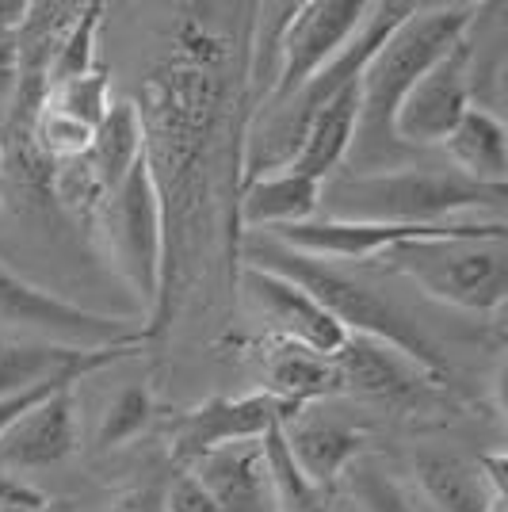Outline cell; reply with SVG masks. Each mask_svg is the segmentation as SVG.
Listing matches in <instances>:
<instances>
[{"label":"cell","instance_id":"obj_1","mask_svg":"<svg viewBox=\"0 0 508 512\" xmlns=\"http://www.w3.org/2000/svg\"><path fill=\"white\" fill-rule=\"evenodd\" d=\"M253 8L188 4L176 12L169 54L142 81L134 100L146 130V165L165 214V287L149 337L176 318L188 268H199L214 234V188L226 134H245V54Z\"/></svg>","mask_w":508,"mask_h":512},{"label":"cell","instance_id":"obj_2","mask_svg":"<svg viewBox=\"0 0 508 512\" xmlns=\"http://www.w3.org/2000/svg\"><path fill=\"white\" fill-rule=\"evenodd\" d=\"M486 8L478 4H417L375 50V58L360 73V115L356 138L348 150L352 172L398 169L394 157L402 146L394 142V115L405 92L421 81L432 62H440L455 43H463L470 27Z\"/></svg>","mask_w":508,"mask_h":512},{"label":"cell","instance_id":"obj_3","mask_svg":"<svg viewBox=\"0 0 508 512\" xmlns=\"http://www.w3.org/2000/svg\"><path fill=\"white\" fill-rule=\"evenodd\" d=\"M237 253H241V264H256V268H268V272H279L291 283H298L310 299H318L333 314V321L348 337L390 344V348H398L402 356H409L417 367H424L436 379L451 375L444 352L428 341V333L405 314L398 302L379 295L371 283H360L356 276L340 272L337 264H329V260L295 253V249L272 241L268 234H249L237 245Z\"/></svg>","mask_w":508,"mask_h":512},{"label":"cell","instance_id":"obj_4","mask_svg":"<svg viewBox=\"0 0 508 512\" xmlns=\"http://www.w3.org/2000/svg\"><path fill=\"white\" fill-rule=\"evenodd\" d=\"M505 192L478 188L451 169L405 165L382 172H337L321 184L325 218L344 222H386V226H444L463 222L459 214L493 211L501 218Z\"/></svg>","mask_w":508,"mask_h":512},{"label":"cell","instance_id":"obj_5","mask_svg":"<svg viewBox=\"0 0 508 512\" xmlns=\"http://www.w3.org/2000/svg\"><path fill=\"white\" fill-rule=\"evenodd\" d=\"M382 268L413 279L428 299L463 314H497L508 295V234L505 218L486 230L444 241H413L379 256Z\"/></svg>","mask_w":508,"mask_h":512},{"label":"cell","instance_id":"obj_6","mask_svg":"<svg viewBox=\"0 0 508 512\" xmlns=\"http://www.w3.org/2000/svg\"><path fill=\"white\" fill-rule=\"evenodd\" d=\"M104 222L107 234H111L115 264L153 321L157 302H161V287H165V214H161V195H157L146 157L111 192L104 207Z\"/></svg>","mask_w":508,"mask_h":512},{"label":"cell","instance_id":"obj_7","mask_svg":"<svg viewBox=\"0 0 508 512\" xmlns=\"http://www.w3.org/2000/svg\"><path fill=\"white\" fill-rule=\"evenodd\" d=\"M0 321L35 333V341L65 344V348H142L149 341V329L58 299L16 276L4 260H0Z\"/></svg>","mask_w":508,"mask_h":512},{"label":"cell","instance_id":"obj_8","mask_svg":"<svg viewBox=\"0 0 508 512\" xmlns=\"http://www.w3.org/2000/svg\"><path fill=\"white\" fill-rule=\"evenodd\" d=\"M363 16H367V0H302V4H295L291 20L283 27V39H279L276 85L256 115L276 111L287 100H295L298 92L348 46V39L360 31Z\"/></svg>","mask_w":508,"mask_h":512},{"label":"cell","instance_id":"obj_9","mask_svg":"<svg viewBox=\"0 0 508 512\" xmlns=\"http://www.w3.org/2000/svg\"><path fill=\"white\" fill-rule=\"evenodd\" d=\"M474 27L463 43H455L440 62L428 65L421 81L405 92L394 115V142L402 150L444 146L455 123L474 107L470 104L474 100Z\"/></svg>","mask_w":508,"mask_h":512},{"label":"cell","instance_id":"obj_10","mask_svg":"<svg viewBox=\"0 0 508 512\" xmlns=\"http://www.w3.org/2000/svg\"><path fill=\"white\" fill-rule=\"evenodd\" d=\"M237 283H241L249 306L268 321L276 341L298 344V348L325 356V360H333L340 352V344L348 341V333L333 321V314L287 276L256 268V264H241Z\"/></svg>","mask_w":508,"mask_h":512},{"label":"cell","instance_id":"obj_11","mask_svg":"<svg viewBox=\"0 0 508 512\" xmlns=\"http://www.w3.org/2000/svg\"><path fill=\"white\" fill-rule=\"evenodd\" d=\"M283 421H287V409L264 390H249L237 398H222V394L207 398L172 425V463L191 467L214 448L241 444V440H264V432Z\"/></svg>","mask_w":508,"mask_h":512},{"label":"cell","instance_id":"obj_12","mask_svg":"<svg viewBox=\"0 0 508 512\" xmlns=\"http://www.w3.org/2000/svg\"><path fill=\"white\" fill-rule=\"evenodd\" d=\"M279 428H283V440H287L295 467L325 493L337 486L356 459H363V451L371 444L367 428L325 409L321 402L298 409L295 417L283 421Z\"/></svg>","mask_w":508,"mask_h":512},{"label":"cell","instance_id":"obj_13","mask_svg":"<svg viewBox=\"0 0 508 512\" xmlns=\"http://www.w3.org/2000/svg\"><path fill=\"white\" fill-rule=\"evenodd\" d=\"M333 371H337L340 394H356V398H375V402H390V406H405V402H421L432 390L436 375H428L424 367L402 356L398 348L367 337H348L333 356Z\"/></svg>","mask_w":508,"mask_h":512},{"label":"cell","instance_id":"obj_14","mask_svg":"<svg viewBox=\"0 0 508 512\" xmlns=\"http://www.w3.org/2000/svg\"><path fill=\"white\" fill-rule=\"evenodd\" d=\"M77 448H81L77 386H69L46 398L43 406H35L0 436V470L20 474V470L58 467Z\"/></svg>","mask_w":508,"mask_h":512},{"label":"cell","instance_id":"obj_15","mask_svg":"<svg viewBox=\"0 0 508 512\" xmlns=\"http://www.w3.org/2000/svg\"><path fill=\"white\" fill-rule=\"evenodd\" d=\"M188 470L207 486L222 512H279L264 440L214 448L203 459H195Z\"/></svg>","mask_w":508,"mask_h":512},{"label":"cell","instance_id":"obj_16","mask_svg":"<svg viewBox=\"0 0 508 512\" xmlns=\"http://www.w3.org/2000/svg\"><path fill=\"white\" fill-rule=\"evenodd\" d=\"M142 348H65L50 341H0V394H20L50 379H85L130 360Z\"/></svg>","mask_w":508,"mask_h":512},{"label":"cell","instance_id":"obj_17","mask_svg":"<svg viewBox=\"0 0 508 512\" xmlns=\"http://www.w3.org/2000/svg\"><path fill=\"white\" fill-rule=\"evenodd\" d=\"M237 222L249 230H283V226H298L310 222L321 211V180L302 176L295 169L260 176L253 184H245L237 199Z\"/></svg>","mask_w":508,"mask_h":512},{"label":"cell","instance_id":"obj_18","mask_svg":"<svg viewBox=\"0 0 508 512\" xmlns=\"http://www.w3.org/2000/svg\"><path fill=\"white\" fill-rule=\"evenodd\" d=\"M444 153L463 180L493 192H508V130L489 107H470L444 138Z\"/></svg>","mask_w":508,"mask_h":512},{"label":"cell","instance_id":"obj_19","mask_svg":"<svg viewBox=\"0 0 508 512\" xmlns=\"http://www.w3.org/2000/svg\"><path fill=\"white\" fill-rule=\"evenodd\" d=\"M264 394H272L287 409V421H291L298 409L318 406L325 398L340 394L333 360L272 337L264 352Z\"/></svg>","mask_w":508,"mask_h":512},{"label":"cell","instance_id":"obj_20","mask_svg":"<svg viewBox=\"0 0 508 512\" xmlns=\"http://www.w3.org/2000/svg\"><path fill=\"white\" fill-rule=\"evenodd\" d=\"M356 115H360V81L340 88L337 96L310 119L291 169L302 176H314L321 184L329 176H337V169L348 161L352 138H356Z\"/></svg>","mask_w":508,"mask_h":512},{"label":"cell","instance_id":"obj_21","mask_svg":"<svg viewBox=\"0 0 508 512\" xmlns=\"http://www.w3.org/2000/svg\"><path fill=\"white\" fill-rule=\"evenodd\" d=\"M424 497L440 512H501L505 497L489 490L478 463L451 451H421L413 459Z\"/></svg>","mask_w":508,"mask_h":512},{"label":"cell","instance_id":"obj_22","mask_svg":"<svg viewBox=\"0 0 508 512\" xmlns=\"http://www.w3.org/2000/svg\"><path fill=\"white\" fill-rule=\"evenodd\" d=\"M142 157H146V130H142L138 107H134V100H111L107 115L92 134L88 165L96 169L107 192H115Z\"/></svg>","mask_w":508,"mask_h":512},{"label":"cell","instance_id":"obj_23","mask_svg":"<svg viewBox=\"0 0 508 512\" xmlns=\"http://www.w3.org/2000/svg\"><path fill=\"white\" fill-rule=\"evenodd\" d=\"M264 455H268V470H272V490H276L279 512H333L329 509V493L318 490L302 470L295 467L283 428L272 425L264 432Z\"/></svg>","mask_w":508,"mask_h":512},{"label":"cell","instance_id":"obj_24","mask_svg":"<svg viewBox=\"0 0 508 512\" xmlns=\"http://www.w3.org/2000/svg\"><path fill=\"white\" fill-rule=\"evenodd\" d=\"M100 23H104V4L92 0V4H81L73 23L65 27L62 43L50 58V73H46V85L58 88L65 81H77L85 77L88 69L96 65V39H100Z\"/></svg>","mask_w":508,"mask_h":512},{"label":"cell","instance_id":"obj_25","mask_svg":"<svg viewBox=\"0 0 508 512\" xmlns=\"http://www.w3.org/2000/svg\"><path fill=\"white\" fill-rule=\"evenodd\" d=\"M153 421V390L146 383L123 386L111 402H107L100 428H96V448H123L134 436H142Z\"/></svg>","mask_w":508,"mask_h":512},{"label":"cell","instance_id":"obj_26","mask_svg":"<svg viewBox=\"0 0 508 512\" xmlns=\"http://www.w3.org/2000/svg\"><path fill=\"white\" fill-rule=\"evenodd\" d=\"M46 104L58 107L62 115H69V119H77V123H85V127L96 130L100 119L107 115V107H111V69L96 62L85 77L50 88V92H46Z\"/></svg>","mask_w":508,"mask_h":512},{"label":"cell","instance_id":"obj_27","mask_svg":"<svg viewBox=\"0 0 508 512\" xmlns=\"http://www.w3.org/2000/svg\"><path fill=\"white\" fill-rule=\"evenodd\" d=\"M50 199H58L73 218L96 222V218H104V207H107V199H111V192L100 184V176H96V169L88 165V157H81V161L58 165Z\"/></svg>","mask_w":508,"mask_h":512},{"label":"cell","instance_id":"obj_28","mask_svg":"<svg viewBox=\"0 0 508 512\" xmlns=\"http://www.w3.org/2000/svg\"><path fill=\"white\" fill-rule=\"evenodd\" d=\"M344 478H348V493H352L360 512H417L413 497L402 490L398 478H390L386 470L371 467L363 459H356L344 470Z\"/></svg>","mask_w":508,"mask_h":512},{"label":"cell","instance_id":"obj_29","mask_svg":"<svg viewBox=\"0 0 508 512\" xmlns=\"http://www.w3.org/2000/svg\"><path fill=\"white\" fill-rule=\"evenodd\" d=\"M92 134H96L92 127L69 119V115H62L58 107H50V104H43L39 119H35V142H39V150H43L54 165H69V161L88 157Z\"/></svg>","mask_w":508,"mask_h":512},{"label":"cell","instance_id":"obj_30","mask_svg":"<svg viewBox=\"0 0 508 512\" xmlns=\"http://www.w3.org/2000/svg\"><path fill=\"white\" fill-rule=\"evenodd\" d=\"M161 501H165V512H222L214 505L211 493H207V486L188 467H180L172 474L169 486L161 490Z\"/></svg>","mask_w":508,"mask_h":512},{"label":"cell","instance_id":"obj_31","mask_svg":"<svg viewBox=\"0 0 508 512\" xmlns=\"http://www.w3.org/2000/svg\"><path fill=\"white\" fill-rule=\"evenodd\" d=\"M111 512H165V501H161V486H146V490H130L123 493Z\"/></svg>","mask_w":508,"mask_h":512},{"label":"cell","instance_id":"obj_32","mask_svg":"<svg viewBox=\"0 0 508 512\" xmlns=\"http://www.w3.org/2000/svg\"><path fill=\"white\" fill-rule=\"evenodd\" d=\"M31 16L27 0H0V39H16Z\"/></svg>","mask_w":508,"mask_h":512},{"label":"cell","instance_id":"obj_33","mask_svg":"<svg viewBox=\"0 0 508 512\" xmlns=\"http://www.w3.org/2000/svg\"><path fill=\"white\" fill-rule=\"evenodd\" d=\"M0 172H4V150H0Z\"/></svg>","mask_w":508,"mask_h":512}]
</instances>
